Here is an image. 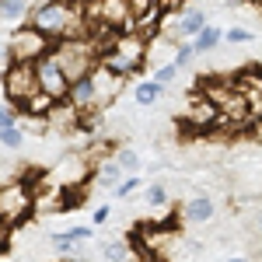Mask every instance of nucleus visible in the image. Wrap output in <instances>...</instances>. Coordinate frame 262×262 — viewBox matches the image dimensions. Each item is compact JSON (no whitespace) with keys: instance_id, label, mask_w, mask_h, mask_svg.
<instances>
[{"instance_id":"nucleus-1","label":"nucleus","mask_w":262,"mask_h":262,"mask_svg":"<svg viewBox=\"0 0 262 262\" xmlns=\"http://www.w3.org/2000/svg\"><path fill=\"white\" fill-rule=\"evenodd\" d=\"M53 56L67 70L70 81H77L84 74H91L98 67V56H101V42L95 35H67V39H56L53 46Z\"/></svg>"},{"instance_id":"nucleus-2","label":"nucleus","mask_w":262,"mask_h":262,"mask_svg":"<svg viewBox=\"0 0 262 262\" xmlns=\"http://www.w3.org/2000/svg\"><path fill=\"white\" fill-rule=\"evenodd\" d=\"M0 84H4L7 101H14L18 108H25V105L42 91L39 88V74H35V63H28V60H7Z\"/></svg>"},{"instance_id":"nucleus-3","label":"nucleus","mask_w":262,"mask_h":262,"mask_svg":"<svg viewBox=\"0 0 262 262\" xmlns=\"http://www.w3.org/2000/svg\"><path fill=\"white\" fill-rule=\"evenodd\" d=\"M35 206V196L28 192V182L14 179V182H4L0 185V221L4 224H21L28 217V210Z\"/></svg>"},{"instance_id":"nucleus-4","label":"nucleus","mask_w":262,"mask_h":262,"mask_svg":"<svg viewBox=\"0 0 262 262\" xmlns=\"http://www.w3.org/2000/svg\"><path fill=\"white\" fill-rule=\"evenodd\" d=\"M53 46H56V42L49 39V35H42L35 25H28V28H18L14 35H7V60L35 63L39 56L53 53Z\"/></svg>"},{"instance_id":"nucleus-5","label":"nucleus","mask_w":262,"mask_h":262,"mask_svg":"<svg viewBox=\"0 0 262 262\" xmlns=\"http://www.w3.org/2000/svg\"><path fill=\"white\" fill-rule=\"evenodd\" d=\"M35 74H39V88L49 95V98L63 101L67 95H70V77H67V70H63L60 63H56L53 53H46V56L35 60Z\"/></svg>"},{"instance_id":"nucleus-6","label":"nucleus","mask_w":262,"mask_h":262,"mask_svg":"<svg viewBox=\"0 0 262 262\" xmlns=\"http://www.w3.org/2000/svg\"><path fill=\"white\" fill-rule=\"evenodd\" d=\"M67 98L74 101L84 116H98L101 108H105V98H101V91H98L95 74H84L77 81H70V95H67Z\"/></svg>"},{"instance_id":"nucleus-7","label":"nucleus","mask_w":262,"mask_h":262,"mask_svg":"<svg viewBox=\"0 0 262 262\" xmlns=\"http://www.w3.org/2000/svg\"><path fill=\"white\" fill-rule=\"evenodd\" d=\"M182 119L189 122L192 129H210V126H217V119H221V108L206 98L203 91H196V95H189V105H185Z\"/></svg>"},{"instance_id":"nucleus-8","label":"nucleus","mask_w":262,"mask_h":262,"mask_svg":"<svg viewBox=\"0 0 262 262\" xmlns=\"http://www.w3.org/2000/svg\"><path fill=\"white\" fill-rule=\"evenodd\" d=\"M98 63H101V67H108L112 74L126 77V81H129V77H137V74H143V67H147V63L129 60V56H126V53H119L116 46H105V49H101V56H98Z\"/></svg>"},{"instance_id":"nucleus-9","label":"nucleus","mask_w":262,"mask_h":262,"mask_svg":"<svg viewBox=\"0 0 262 262\" xmlns=\"http://www.w3.org/2000/svg\"><path fill=\"white\" fill-rule=\"evenodd\" d=\"M213 213H217V203L210 196H189L182 203V221L185 224H210Z\"/></svg>"},{"instance_id":"nucleus-10","label":"nucleus","mask_w":262,"mask_h":262,"mask_svg":"<svg viewBox=\"0 0 262 262\" xmlns=\"http://www.w3.org/2000/svg\"><path fill=\"white\" fill-rule=\"evenodd\" d=\"M32 11H35L32 0H0V25L21 28L25 21H32Z\"/></svg>"},{"instance_id":"nucleus-11","label":"nucleus","mask_w":262,"mask_h":262,"mask_svg":"<svg viewBox=\"0 0 262 262\" xmlns=\"http://www.w3.org/2000/svg\"><path fill=\"white\" fill-rule=\"evenodd\" d=\"M122 179H126V171L119 168V161H116L112 154H108L105 161L95 164V185H98V189H112V192H116V185H119Z\"/></svg>"},{"instance_id":"nucleus-12","label":"nucleus","mask_w":262,"mask_h":262,"mask_svg":"<svg viewBox=\"0 0 262 262\" xmlns=\"http://www.w3.org/2000/svg\"><path fill=\"white\" fill-rule=\"evenodd\" d=\"M164 95V84L158 81V77H150V81H137V88H133V101L140 105V108H150V105H158Z\"/></svg>"},{"instance_id":"nucleus-13","label":"nucleus","mask_w":262,"mask_h":262,"mask_svg":"<svg viewBox=\"0 0 262 262\" xmlns=\"http://www.w3.org/2000/svg\"><path fill=\"white\" fill-rule=\"evenodd\" d=\"M221 42H224V28H221V25H206L200 35L192 39V46H196V53L203 56V53H213Z\"/></svg>"},{"instance_id":"nucleus-14","label":"nucleus","mask_w":262,"mask_h":262,"mask_svg":"<svg viewBox=\"0 0 262 262\" xmlns=\"http://www.w3.org/2000/svg\"><path fill=\"white\" fill-rule=\"evenodd\" d=\"M49 245H53V252H60V255H81V245L70 231H56V234H49Z\"/></svg>"},{"instance_id":"nucleus-15","label":"nucleus","mask_w":262,"mask_h":262,"mask_svg":"<svg viewBox=\"0 0 262 262\" xmlns=\"http://www.w3.org/2000/svg\"><path fill=\"white\" fill-rule=\"evenodd\" d=\"M168 200H171V192H168V185H161V182H154V185L143 189V206L147 210H164Z\"/></svg>"},{"instance_id":"nucleus-16","label":"nucleus","mask_w":262,"mask_h":262,"mask_svg":"<svg viewBox=\"0 0 262 262\" xmlns=\"http://www.w3.org/2000/svg\"><path fill=\"white\" fill-rule=\"evenodd\" d=\"M112 158L119 161V168L126 171V175H137V171H140V154H137L133 147H116Z\"/></svg>"},{"instance_id":"nucleus-17","label":"nucleus","mask_w":262,"mask_h":262,"mask_svg":"<svg viewBox=\"0 0 262 262\" xmlns=\"http://www.w3.org/2000/svg\"><path fill=\"white\" fill-rule=\"evenodd\" d=\"M101 255H105V259H133L137 248L126 245V242H105V245H101Z\"/></svg>"},{"instance_id":"nucleus-18","label":"nucleus","mask_w":262,"mask_h":262,"mask_svg":"<svg viewBox=\"0 0 262 262\" xmlns=\"http://www.w3.org/2000/svg\"><path fill=\"white\" fill-rule=\"evenodd\" d=\"M21 143H25V129H18V126H4L0 129V147L4 150H18Z\"/></svg>"},{"instance_id":"nucleus-19","label":"nucleus","mask_w":262,"mask_h":262,"mask_svg":"<svg viewBox=\"0 0 262 262\" xmlns=\"http://www.w3.org/2000/svg\"><path fill=\"white\" fill-rule=\"evenodd\" d=\"M196 56H200V53H196V46H192V42H179V46H175V53H171V60L179 63V67H189Z\"/></svg>"},{"instance_id":"nucleus-20","label":"nucleus","mask_w":262,"mask_h":262,"mask_svg":"<svg viewBox=\"0 0 262 262\" xmlns=\"http://www.w3.org/2000/svg\"><path fill=\"white\" fill-rule=\"evenodd\" d=\"M179 70H182V67H179L175 60H164L161 67H158V74H154V77H158V81H161L164 88H168V84H171L175 77H179Z\"/></svg>"},{"instance_id":"nucleus-21","label":"nucleus","mask_w":262,"mask_h":262,"mask_svg":"<svg viewBox=\"0 0 262 262\" xmlns=\"http://www.w3.org/2000/svg\"><path fill=\"white\" fill-rule=\"evenodd\" d=\"M137 189H140V179H137V175H126V179L116 185V200H129Z\"/></svg>"},{"instance_id":"nucleus-22","label":"nucleus","mask_w":262,"mask_h":262,"mask_svg":"<svg viewBox=\"0 0 262 262\" xmlns=\"http://www.w3.org/2000/svg\"><path fill=\"white\" fill-rule=\"evenodd\" d=\"M224 39L231 42V46H245V42H252L255 35H252L248 28H242V25H234V28H227V32H224Z\"/></svg>"},{"instance_id":"nucleus-23","label":"nucleus","mask_w":262,"mask_h":262,"mask_svg":"<svg viewBox=\"0 0 262 262\" xmlns=\"http://www.w3.org/2000/svg\"><path fill=\"white\" fill-rule=\"evenodd\" d=\"M67 231H70L77 242H91V238H95V224H74V227H67Z\"/></svg>"},{"instance_id":"nucleus-24","label":"nucleus","mask_w":262,"mask_h":262,"mask_svg":"<svg viewBox=\"0 0 262 262\" xmlns=\"http://www.w3.org/2000/svg\"><path fill=\"white\" fill-rule=\"evenodd\" d=\"M108 217H112V210H108V206H95V213H91V224H95V227H101V224L108 221Z\"/></svg>"},{"instance_id":"nucleus-25","label":"nucleus","mask_w":262,"mask_h":262,"mask_svg":"<svg viewBox=\"0 0 262 262\" xmlns=\"http://www.w3.org/2000/svg\"><path fill=\"white\" fill-rule=\"evenodd\" d=\"M185 4H189V0H161V11L164 14H179Z\"/></svg>"},{"instance_id":"nucleus-26","label":"nucleus","mask_w":262,"mask_h":262,"mask_svg":"<svg viewBox=\"0 0 262 262\" xmlns=\"http://www.w3.org/2000/svg\"><path fill=\"white\" fill-rule=\"evenodd\" d=\"M7 234H11V224H4V221H0V252L7 248Z\"/></svg>"},{"instance_id":"nucleus-27","label":"nucleus","mask_w":262,"mask_h":262,"mask_svg":"<svg viewBox=\"0 0 262 262\" xmlns=\"http://www.w3.org/2000/svg\"><path fill=\"white\" fill-rule=\"evenodd\" d=\"M259 234H262V213H259Z\"/></svg>"},{"instance_id":"nucleus-28","label":"nucleus","mask_w":262,"mask_h":262,"mask_svg":"<svg viewBox=\"0 0 262 262\" xmlns=\"http://www.w3.org/2000/svg\"><path fill=\"white\" fill-rule=\"evenodd\" d=\"M0 168H4V158H0Z\"/></svg>"}]
</instances>
